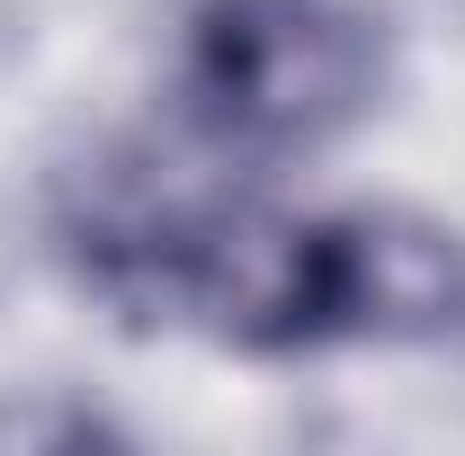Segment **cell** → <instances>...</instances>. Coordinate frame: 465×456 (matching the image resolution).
Here are the masks:
<instances>
[{
    "label": "cell",
    "mask_w": 465,
    "mask_h": 456,
    "mask_svg": "<svg viewBox=\"0 0 465 456\" xmlns=\"http://www.w3.org/2000/svg\"><path fill=\"white\" fill-rule=\"evenodd\" d=\"M45 251L81 304L134 341L224 358L465 341V224L430 206H295L179 134H125L45 188Z\"/></svg>",
    "instance_id": "6da1fadb"
},
{
    "label": "cell",
    "mask_w": 465,
    "mask_h": 456,
    "mask_svg": "<svg viewBox=\"0 0 465 456\" xmlns=\"http://www.w3.org/2000/svg\"><path fill=\"white\" fill-rule=\"evenodd\" d=\"M385 99V36L358 0H188L162 125L232 171H295Z\"/></svg>",
    "instance_id": "7a4b0ae2"
}]
</instances>
